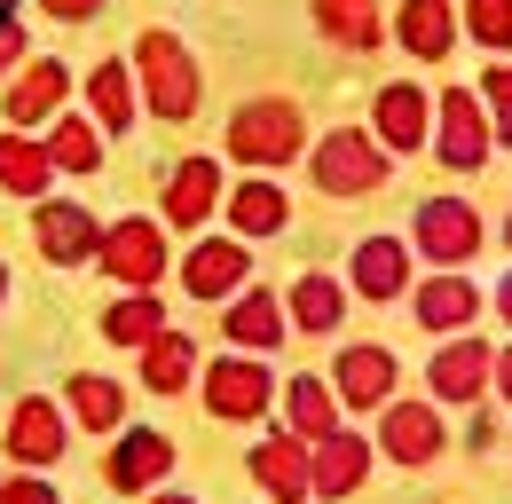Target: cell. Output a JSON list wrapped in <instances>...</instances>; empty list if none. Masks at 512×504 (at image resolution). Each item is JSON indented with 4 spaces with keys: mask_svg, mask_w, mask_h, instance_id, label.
Here are the masks:
<instances>
[{
    "mask_svg": "<svg viewBox=\"0 0 512 504\" xmlns=\"http://www.w3.org/2000/svg\"><path fill=\"white\" fill-rule=\"evenodd\" d=\"M134 63H142V87H150V111H158V119H190V111H197L205 79H197L190 48H182L174 32H142Z\"/></svg>",
    "mask_w": 512,
    "mask_h": 504,
    "instance_id": "1",
    "label": "cell"
},
{
    "mask_svg": "<svg viewBox=\"0 0 512 504\" xmlns=\"http://www.w3.org/2000/svg\"><path fill=\"white\" fill-rule=\"evenodd\" d=\"M308 166H316V189H331V197H371V189L386 182V150L371 134H355V126L323 134V150Z\"/></svg>",
    "mask_w": 512,
    "mask_h": 504,
    "instance_id": "2",
    "label": "cell"
},
{
    "mask_svg": "<svg viewBox=\"0 0 512 504\" xmlns=\"http://www.w3.org/2000/svg\"><path fill=\"white\" fill-rule=\"evenodd\" d=\"M300 111L292 103H245L237 119H229V150L245 158V166H284V158H300Z\"/></svg>",
    "mask_w": 512,
    "mask_h": 504,
    "instance_id": "3",
    "label": "cell"
},
{
    "mask_svg": "<svg viewBox=\"0 0 512 504\" xmlns=\"http://www.w3.org/2000/svg\"><path fill=\"white\" fill-rule=\"evenodd\" d=\"M316 441H300V434H284V441H260L253 449V481L268 489L276 504H308L316 497Z\"/></svg>",
    "mask_w": 512,
    "mask_h": 504,
    "instance_id": "4",
    "label": "cell"
},
{
    "mask_svg": "<svg viewBox=\"0 0 512 504\" xmlns=\"http://www.w3.org/2000/svg\"><path fill=\"white\" fill-rule=\"evenodd\" d=\"M473 245H481V213H473V205H457V197L418 205V252H434L442 268H465Z\"/></svg>",
    "mask_w": 512,
    "mask_h": 504,
    "instance_id": "5",
    "label": "cell"
},
{
    "mask_svg": "<svg viewBox=\"0 0 512 504\" xmlns=\"http://www.w3.org/2000/svg\"><path fill=\"white\" fill-rule=\"evenodd\" d=\"M119 284H158V268H166V245H158V229L150 221H119V229H103V252H95Z\"/></svg>",
    "mask_w": 512,
    "mask_h": 504,
    "instance_id": "6",
    "label": "cell"
},
{
    "mask_svg": "<svg viewBox=\"0 0 512 504\" xmlns=\"http://www.w3.org/2000/svg\"><path fill=\"white\" fill-rule=\"evenodd\" d=\"M489 134H497V126L481 119V103H473L465 87H449V95H442V166L473 174V166L489 158Z\"/></svg>",
    "mask_w": 512,
    "mask_h": 504,
    "instance_id": "7",
    "label": "cell"
},
{
    "mask_svg": "<svg viewBox=\"0 0 512 504\" xmlns=\"http://www.w3.org/2000/svg\"><path fill=\"white\" fill-rule=\"evenodd\" d=\"M205 410H213V418H260V410H268V378H260V363H245V355L213 363V371H205Z\"/></svg>",
    "mask_w": 512,
    "mask_h": 504,
    "instance_id": "8",
    "label": "cell"
},
{
    "mask_svg": "<svg viewBox=\"0 0 512 504\" xmlns=\"http://www.w3.org/2000/svg\"><path fill=\"white\" fill-rule=\"evenodd\" d=\"M245 268H253L245 237H205V245L190 252V268H182V284H190L197 300H221V292H237V284H245Z\"/></svg>",
    "mask_w": 512,
    "mask_h": 504,
    "instance_id": "9",
    "label": "cell"
},
{
    "mask_svg": "<svg viewBox=\"0 0 512 504\" xmlns=\"http://www.w3.org/2000/svg\"><path fill=\"white\" fill-rule=\"evenodd\" d=\"M32 237H40V252H48V260H64V268H79V260H95V252H103V229H95L79 205H40Z\"/></svg>",
    "mask_w": 512,
    "mask_h": 504,
    "instance_id": "10",
    "label": "cell"
},
{
    "mask_svg": "<svg viewBox=\"0 0 512 504\" xmlns=\"http://www.w3.org/2000/svg\"><path fill=\"white\" fill-rule=\"evenodd\" d=\"M331 378H339V386H331L339 402H355V410H386V386H394V355H386V347H347Z\"/></svg>",
    "mask_w": 512,
    "mask_h": 504,
    "instance_id": "11",
    "label": "cell"
},
{
    "mask_svg": "<svg viewBox=\"0 0 512 504\" xmlns=\"http://www.w3.org/2000/svg\"><path fill=\"white\" fill-rule=\"evenodd\" d=\"M379 441H386V457H402V465H426V457L442 449V418H434L426 402H386Z\"/></svg>",
    "mask_w": 512,
    "mask_h": 504,
    "instance_id": "12",
    "label": "cell"
},
{
    "mask_svg": "<svg viewBox=\"0 0 512 504\" xmlns=\"http://www.w3.org/2000/svg\"><path fill=\"white\" fill-rule=\"evenodd\" d=\"M308 465H316V497H347V489H363V473H371V441L363 434H323Z\"/></svg>",
    "mask_w": 512,
    "mask_h": 504,
    "instance_id": "13",
    "label": "cell"
},
{
    "mask_svg": "<svg viewBox=\"0 0 512 504\" xmlns=\"http://www.w3.org/2000/svg\"><path fill=\"white\" fill-rule=\"evenodd\" d=\"M489 371H497V355H489V347H481V339H457V347H442V355H434V394H442V402H473V394H481V386H489Z\"/></svg>",
    "mask_w": 512,
    "mask_h": 504,
    "instance_id": "14",
    "label": "cell"
},
{
    "mask_svg": "<svg viewBox=\"0 0 512 504\" xmlns=\"http://www.w3.org/2000/svg\"><path fill=\"white\" fill-rule=\"evenodd\" d=\"M8 457H24V465L64 457V418H56V402H16V410H8Z\"/></svg>",
    "mask_w": 512,
    "mask_h": 504,
    "instance_id": "15",
    "label": "cell"
},
{
    "mask_svg": "<svg viewBox=\"0 0 512 504\" xmlns=\"http://www.w3.org/2000/svg\"><path fill=\"white\" fill-rule=\"evenodd\" d=\"M402 48L410 56H426V63H442L449 48H457V16H449V0H402Z\"/></svg>",
    "mask_w": 512,
    "mask_h": 504,
    "instance_id": "16",
    "label": "cell"
},
{
    "mask_svg": "<svg viewBox=\"0 0 512 504\" xmlns=\"http://www.w3.org/2000/svg\"><path fill=\"white\" fill-rule=\"evenodd\" d=\"M410 284V252L394 245V237H363V252H355V292L363 300H394Z\"/></svg>",
    "mask_w": 512,
    "mask_h": 504,
    "instance_id": "17",
    "label": "cell"
},
{
    "mask_svg": "<svg viewBox=\"0 0 512 504\" xmlns=\"http://www.w3.org/2000/svg\"><path fill=\"white\" fill-rule=\"evenodd\" d=\"M64 87H71V71L64 63H32L16 87H8V126H40L56 103H64Z\"/></svg>",
    "mask_w": 512,
    "mask_h": 504,
    "instance_id": "18",
    "label": "cell"
},
{
    "mask_svg": "<svg viewBox=\"0 0 512 504\" xmlns=\"http://www.w3.org/2000/svg\"><path fill=\"white\" fill-rule=\"evenodd\" d=\"M316 24H323V40H339V48H379L386 40L379 0H316Z\"/></svg>",
    "mask_w": 512,
    "mask_h": 504,
    "instance_id": "19",
    "label": "cell"
},
{
    "mask_svg": "<svg viewBox=\"0 0 512 504\" xmlns=\"http://www.w3.org/2000/svg\"><path fill=\"white\" fill-rule=\"evenodd\" d=\"M379 134H386V150H418L426 142V95L410 79L379 87Z\"/></svg>",
    "mask_w": 512,
    "mask_h": 504,
    "instance_id": "20",
    "label": "cell"
},
{
    "mask_svg": "<svg viewBox=\"0 0 512 504\" xmlns=\"http://www.w3.org/2000/svg\"><path fill=\"white\" fill-rule=\"evenodd\" d=\"M221 205V174L205 166V158H190V166H174V189H166V221H182V229H197L205 213Z\"/></svg>",
    "mask_w": 512,
    "mask_h": 504,
    "instance_id": "21",
    "label": "cell"
},
{
    "mask_svg": "<svg viewBox=\"0 0 512 504\" xmlns=\"http://www.w3.org/2000/svg\"><path fill=\"white\" fill-rule=\"evenodd\" d=\"M473 308H481V300H473V284H465L457 268H442V276L418 292V323H426V331H465Z\"/></svg>",
    "mask_w": 512,
    "mask_h": 504,
    "instance_id": "22",
    "label": "cell"
},
{
    "mask_svg": "<svg viewBox=\"0 0 512 504\" xmlns=\"http://www.w3.org/2000/svg\"><path fill=\"white\" fill-rule=\"evenodd\" d=\"M166 465H174V441L166 434H134L111 449V481L119 489H150V481H166Z\"/></svg>",
    "mask_w": 512,
    "mask_h": 504,
    "instance_id": "23",
    "label": "cell"
},
{
    "mask_svg": "<svg viewBox=\"0 0 512 504\" xmlns=\"http://www.w3.org/2000/svg\"><path fill=\"white\" fill-rule=\"evenodd\" d=\"M56 174V158L40 150V142H24V134H0V189L8 197H40Z\"/></svg>",
    "mask_w": 512,
    "mask_h": 504,
    "instance_id": "24",
    "label": "cell"
},
{
    "mask_svg": "<svg viewBox=\"0 0 512 504\" xmlns=\"http://www.w3.org/2000/svg\"><path fill=\"white\" fill-rule=\"evenodd\" d=\"M292 323H300V331H339V323H347V292H339L323 268H308V276L292 284Z\"/></svg>",
    "mask_w": 512,
    "mask_h": 504,
    "instance_id": "25",
    "label": "cell"
},
{
    "mask_svg": "<svg viewBox=\"0 0 512 504\" xmlns=\"http://www.w3.org/2000/svg\"><path fill=\"white\" fill-rule=\"evenodd\" d=\"M190 371H197V347L182 339V331H158L150 355H142V386H150V394H182Z\"/></svg>",
    "mask_w": 512,
    "mask_h": 504,
    "instance_id": "26",
    "label": "cell"
},
{
    "mask_svg": "<svg viewBox=\"0 0 512 504\" xmlns=\"http://www.w3.org/2000/svg\"><path fill=\"white\" fill-rule=\"evenodd\" d=\"M229 339H237V347H260V355H268V347L284 339V308H276V292H245V300L229 308Z\"/></svg>",
    "mask_w": 512,
    "mask_h": 504,
    "instance_id": "27",
    "label": "cell"
},
{
    "mask_svg": "<svg viewBox=\"0 0 512 504\" xmlns=\"http://www.w3.org/2000/svg\"><path fill=\"white\" fill-rule=\"evenodd\" d=\"M119 410H127V394H119L111 378H95V371L71 378V418H79L87 434H111V426H119Z\"/></svg>",
    "mask_w": 512,
    "mask_h": 504,
    "instance_id": "28",
    "label": "cell"
},
{
    "mask_svg": "<svg viewBox=\"0 0 512 504\" xmlns=\"http://www.w3.org/2000/svg\"><path fill=\"white\" fill-rule=\"evenodd\" d=\"M292 434L300 441L339 434V394H331L323 378H292Z\"/></svg>",
    "mask_w": 512,
    "mask_h": 504,
    "instance_id": "29",
    "label": "cell"
},
{
    "mask_svg": "<svg viewBox=\"0 0 512 504\" xmlns=\"http://www.w3.org/2000/svg\"><path fill=\"white\" fill-rule=\"evenodd\" d=\"M229 221H237V237H276V229H284V189L245 182L229 197Z\"/></svg>",
    "mask_w": 512,
    "mask_h": 504,
    "instance_id": "30",
    "label": "cell"
},
{
    "mask_svg": "<svg viewBox=\"0 0 512 504\" xmlns=\"http://www.w3.org/2000/svg\"><path fill=\"white\" fill-rule=\"evenodd\" d=\"M158 315H166V308H158L150 292H134V300H119V308L103 315V339H119V347H150V339L166 331Z\"/></svg>",
    "mask_w": 512,
    "mask_h": 504,
    "instance_id": "31",
    "label": "cell"
},
{
    "mask_svg": "<svg viewBox=\"0 0 512 504\" xmlns=\"http://www.w3.org/2000/svg\"><path fill=\"white\" fill-rule=\"evenodd\" d=\"M48 158H56L64 174H95V166H103V142H95V126L56 119V134H48Z\"/></svg>",
    "mask_w": 512,
    "mask_h": 504,
    "instance_id": "32",
    "label": "cell"
},
{
    "mask_svg": "<svg viewBox=\"0 0 512 504\" xmlns=\"http://www.w3.org/2000/svg\"><path fill=\"white\" fill-rule=\"evenodd\" d=\"M87 103H95V119H103V126H134V87H127L119 63H103V71L87 79Z\"/></svg>",
    "mask_w": 512,
    "mask_h": 504,
    "instance_id": "33",
    "label": "cell"
},
{
    "mask_svg": "<svg viewBox=\"0 0 512 504\" xmlns=\"http://www.w3.org/2000/svg\"><path fill=\"white\" fill-rule=\"evenodd\" d=\"M465 32L481 40V48H512V0H465Z\"/></svg>",
    "mask_w": 512,
    "mask_h": 504,
    "instance_id": "34",
    "label": "cell"
},
{
    "mask_svg": "<svg viewBox=\"0 0 512 504\" xmlns=\"http://www.w3.org/2000/svg\"><path fill=\"white\" fill-rule=\"evenodd\" d=\"M481 95H489V111H497V134L512 142V63H489V71H481Z\"/></svg>",
    "mask_w": 512,
    "mask_h": 504,
    "instance_id": "35",
    "label": "cell"
},
{
    "mask_svg": "<svg viewBox=\"0 0 512 504\" xmlns=\"http://www.w3.org/2000/svg\"><path fill=\"white\" fill-rule=\"evenodd\" d=\"M0 504H56L48 481H0Z\"/></svg>",
    "mask_w": 512,
    "mask_h": 504,
    "instance_id": "36",
    "label": "cell"
},
{
    "mask_svg": "<svg viewBox=\"0 0 512 504\" xmlns=\"http://www.w3.org/2000/svg\"><path fill=\"white\" fill-rule=\"evenodd\" d=\"M48 8H56V16H71V24H79V16H95L103 0H48Z\"/></svg>",
    "mask_w": 512,
    "mask_h": 504,
    "instance_id": "37",
    "label": "cell"
},
{
    "mask_svg": "<svg viewBox=\"0 0 512 504\" xmlns=\"http://www.w3.org/2000/svg\"><path fill=\"white\" fill-rule=\"evenodd\" d=\"M497 394H505V402H512V347H505V355H497Z\"/></svg>",
    "mask_w": 512,
    "mask_h": 504,
    "instance_id": "38",
    "label": "cell"
},
{
    "mask_svg": "<svg viewBox=\"0 0 512 504\" xmlns=\"http://www.w3.org/2000/svg\"><path fill=\"white\" fill-rule=\"evenodd\" d=\"M497 315H505V323H512V276H505V284H497Z\"/></svg>",
    "mask_w": 512,
    "mask_h": 504,
    "instance_id": "39",
    "label": "cell"
},
{
    "mask_svg": "<svg viewBox=\"0 0 512 504\" xmlns=\"http://www.w3.org/2000/svg\"><path fill=\"white\" fill-rule=\"evenodd\" d=\"M158 504H197V497H158Z\"/></svg>",
    "mask_w": 512,
    "mask_h": 504,
    "instance_id": "40",
    "label": "cell"
},
{
    "mask_svg": "<svg viewBox=\"0 0 512 504\" xmlns=\"http://www.w3.org/2000/svg\"><path fill=\"white\" fill-rule=\"evenodd\" d=\"M0 300H8V268H0Z\"/></svg>",
    "mask_w": 512,
    "mask_h": 504,
    "instance_id": "41",
    "label": "cell"
},
{
    "mask_svg": "<svg viewBox=\"0 0 512 504\" xmlns=\"http://www.w3.org/2000/svg\"><path fill=\"white\" fill-rule=\"evenodd\" d=\"M505 245H512V221H505Z\"/></svg>",
    "mask_w": 512,
    "mask_h": 504,
    "instance_id": "42",
    "label": "cell"
}]
</instances>
